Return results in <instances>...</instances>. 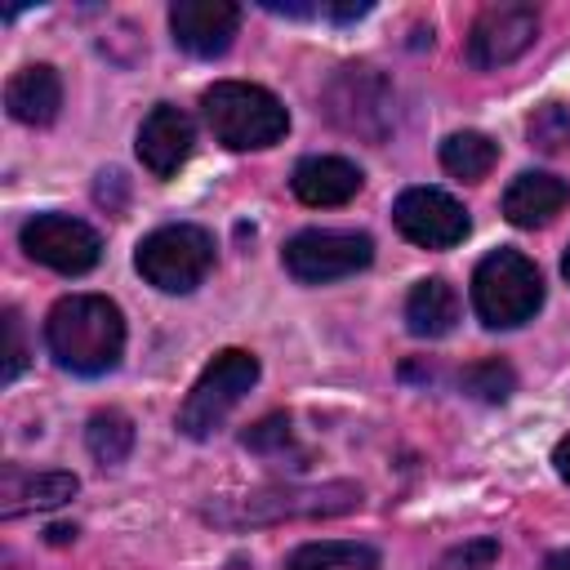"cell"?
Masks as SVG:
<instances>
[{"label":"cell","mask_w":570,"mask_h":570,"mask_svg":"<svg viewBox=\"0 0 570 570\" xmlns=\"http://www.w3.org/2000/svg\"><path fill=\"white\" fill-rule=\"evenodd\" d=\"M45 347L62 370L98 379L125 356V316L107 294H67L45 316Z\"/></svg>","instance_id":"6da1fadb"},{"label":"cell","mask_w":570,"mask_h":570,"mask_svg":"<svg viewBox=\"0 0 570 570\" xmlns=\"http://www.w3.org/2000/svg\"><path fill=\"white\" fill-rule=\"evenodd\" d=\"M200 111H205V125L209 134L232 147V151H263L272 142L285 138L289 129V111L285 102L263 89V85H249V80H218L200 94Z\"/></svg>","instance_id":"7a4b0ae2"},{"label":"cell","mask_w":570,"mask_h":570,"mask_svg":"<svg viewBox=\"0 0 570 570\" xmlns=\"http://www.w3.org/2000/svg\"><path fill=\"white\" fill-rule=\"evenodd\" d=\"M352 508H361V485L321 481V485H263V490L214 503L205 517L240 530V525H272V521H298V517H343Z\"/></svg>","instance_id":"3957f363"},{"label":"cell","mask_w":570,"mask_h":570,"mask_svg":"<svg viewBox=\"0 0 570 570\" xmlns=\"http://www.w3.org/2000/svg\"><path fill=\"white\" fill-rule=\"evenodd\" d=\"M472 307L490 330H517L543 307V276L521 249H490L472 272Z\"/></svg>","instance_id":"277c9868"},{"label":"cell","mask_w":570,"mask_h":570,"mask_svg":"<svg viewBox=\"0 0 570 570\" xmlns=\"http://www.w3.org/2000/svg\"><path fill=\"white\" fill-rule=\"evenodd\" d=\"M134 267L160 294H191L214 267V236L196 223H165L138 240Z\"/></svg>","instance_id":"5b68a950"},{"label":"cell","mask_w":570,"mask_h":570,"mask_svg":"<svg viewBox=\"0 0 570 570\" xmlns=\"http://www.w3.org/2000/svg\"><path fill=\"white\" fill-rule=\"evenodd\" d=\"M258 383V356L245 347H223L200 379L191 383V392L178 405V432L191 441L214 436V428H223V419L245 401V392Z\"/></svg>","instance_id":"8992f818"},{"label":"cell","mask_w":570,"mask_h":570,"mask_svg":"<svg viewBox=\"0 0 570 570\" xmlns=\"http://www.w3.org/2000/svg\"><path fill=\"white\" fill-rule=\"evenodd\" d=\"M285 272L298 285H330L343 276H356L374 263V240L365 232H330V227H307L285 240L281 249Z\"/></svg>","instance_id":"52a82bcc"},{"label":"cell","mask_w":570,"mask_h":570,"mask_svg":"<svg viewBox=\"0 0 570 570\" xmlns=\"http://www.w3.org/2000/svg\"><path fill=\"white\" fill-rule=\"evenodd\" d=\"M18 245L27 249V258H36L40 267L62 272V276H85L102 258V236L85 218H71L58 209L31 214L18 227Z\"/></svg>","instance_id":"ba28073f"},{"label":"cell","mask_w":570,"mask_h":570,"mask_svg":"<svg viewBox=\"0 0 570 570\" xmlns=\"http://www.w3.org/2000/svg\"><path fill=\"white\" fill-rule=\"evenodd\" d=\"M539 36V9L521 4V0H503V4H485L472 27H468V62L476 71H494L517 62Z\"/></svg>","instance_id":"9c48e42d"},{"label":"cell","mask_w":570,"mask_h":570,"mask_svg":"<svg viewBox=\"0 0 570 570\" xmlns=\"http://www.w3.org/2000/svg\"><path fill=\"white\" fill-rule=\"evenodd\" d=\"M392 223L419 249H450L472 232L468 209L441 187H405L392 205Z\"/></svg>","instance_id":"30bf717a"},{"label":"cell","mask_w":570,"mask_h":570,"mask_svg":"<svg viewBox=\"0 0 570 570\" xmlns=\"http://www.w3.org/2000/svg\"><path fill=\"white\" fill-rule=\"evenodd\" d=\"M240 27V9L232 0H174L169 4V31L174 45L191 58H223L232 49V36Z\"/></svg>","instance_id":"8fae6325"},{"label":"cell","mask_w":570,"mask_h":570,"mask_svg":"<svg viewBox=\"0 0 570 570\" xmlns=\"http://www.w3.org/2000/svg\"><path fill=\"white\" fill-rule=\"evenodd\" d=\"M191 147H196V129H191L187 111H178L169 102H156L142 116V125H138V160H142L147 174L174 178L187 165Z\"/></svg>","instance_id":"7c38bea8"},{"label":"cell","mask_w":570,"mask_h":570,"mask_svg":"<svg viewBox=\"0 0 570 570\" xmlns=\"http://www.w3.org/2000/svg\"><path fill=\"white\" fill-rule=\"evenodd\" d=\"M80 481L62 468L53 472H31L22 463H4L0 468V517L13 521L22 512H45V508H62L67 499H76Z\"/></svg>","instance_id":"4fadbf2b"},{"label":"cell","mask_w":570,"mask_h":570,"mask_svg":"<svg viewBox=\"0 0 570 570\" xmlns=\"http://www.w3.org/2000/svg\"><path fill=\"white\" fill-rule=\"evenodd\" d=\"M361 169L343 156H303L289 174V187L303 205L312 209H334V205H347L356 191H361Z\"/></svg>","instance_id":"5bb4252c"},{"label":"cell","mask_w":570,"mask_h":570,"mask_svg":"<svg viewBox=\"0 0 570 570\" xmlns=\"http://www.w3.org/2000/svg\"><path fill=\"white\" fill-rule=\"evenodd\" d=\"M570 200V183L548 169H525L503 191V218L512 227H543L552 223Z\"/></svg>","instance_id":"9a60e30c"},{"label":"cell","mask_w":570,"mask_h":570,"mask_svg":"<svg viewBox=\"0 0 570 570\" xmlns=\"http://www.w3.org/2000/svg\"><path fill=\"white\" fill-rule=\"evenodd\" d=\"M4 107L18 125H53L58 120V107H62V80L49 62H31L22 71L9 76L4 85Z\"/></svg>","instance_id":"2e32d148"},{"label":"cell","mask_w":570,"mask_h":570,"mask_svg":"<svg viewBox=\"0 0 570 570\" xmlns=\"http://www.w3.org/2000/svg\"><path fill=\"white\" fill-rule=\"evenodd\" d=\"M459 321V289L445 276H428L405 298V325L414 338H441Z\"/></svg>","instance_id":"e0dca14e"},{"label":"cell","mask_w":570,"mask_h":570,"mask_svg":"<svg viewBox=\"0 0 570 570\" xmlns=\"http://www.w3.org/2000/svg\"><path fill=\"white\" fill-rule=\"evenodd\" d=\"M285 570H379V548L356 539H307L285 557Z\"/></svg>","instance_id":"ac0fdd59"},{"label":"cell","mask_w":570,"mask_h":570,"mask_svg":"<svg viewBox=\"0 0 570 570\" xmlns=\"http://www.w3.org/2000/svg\"><path fill=\"white\" fill-rule=\"evenodd\" d=\"M494 160H499L494 138H485V134H476V129H459V134H450V138L441 142V165H445V174H454V178H463V183L485 178V174L494 169Z\"/></svg>","instance_id":"d6986e66"},{"label":"cell","mask_w":570,"mask_h":570,"mask_svg":"<svg viewBox=\"0 0 570 570\" xmlns=\"http://www.w3.org/2000/svg\"><path fill=\"white\" fill-rule=\"evenodd\" d=\"M85 445H89V454H94L102 468L125 463L129 450H134V423H129V414H120V410H98V414L89 419V428H85Z\"/></svg>","instance_id":"ffe728a7"},{"label":"cell","mask_w":570,"mask_h":570,"mask_svg":"<svg viewBox=\"0 0 570 570\" xmlns=\"http://www.w3.org/2000/svg\"><path fill=\"white\" fill-rule=\"evenodd\" d=\"M459 387L463 392H472L476 401H508L512 396V387H517V374H512V365L508 361H499V356H485V361H476V365H468L463 374H459Z\"/></svg>","instance_id":"44dd1931"},{"label":"cell","mask_w":570,"mask_h":570,"mask_svg":"<svg viewBox=\"0 0 570 570\" xmlns=\"http://www.w3.org/2000/svg\"><path fill=\"white\" fill-rule=\"evenodd\" d=\"M530 142L539 151H561L570 147V111L561 102H543L534 116H530Z\"/></svg>","instance_id":"7402d4cb"},{"label":"cell","mask_w":570,"mask_h":570,"mask_svg":"<svg viewBox=\"0 0 570 570\" xmlns=\"http://www.w3.org/2000/svg\"><path fill=\"white\" fill-rule=\"evenodd\" d=\"M240 445L254 450V454H285V450L294 445L289 419H285V414H267L263 423H254V428L240 436Z\"/></svg>","instance_id":"603a6c76"},{"label":"cell","mask_w":570,"mask_h":570,"mask_svg":"<svg viewBox=\"0 0 570 570\" xmlns=\"http://www.w3.org/2000/svg\"><path fill=\"white\" fill-rule=\"evenodd\" d=\"M22 370H27V338H22V316H18V307H4V370H0V379H4V383H13Z\"/></svg>","instance_id":"cb8c5ba5"},{"label":"cell","mask_w":570,"mask_h":570,"mask_svg":"<svg viewBox=\"0 0 570 570\" xmlns=\"http://www.w3.org/2000/svg\"><path fill=\"white\" fill-rule=\"evenodd\" d=\"M494 557H499V539H468L463 548H454L445 561H441V570H490L494 566Z\"/></svg>","instance_id":"d4e9b609"},{"label":"cell","mask_w":570,"mask_h":570,"mask_svg":"<svg viewBox=\"0 0 570 570\" xmlns=\"http://www.w3.org/2000/svg\"><path fill=\"white\" fill-rule=\"evenodd\" d=\"M365 13H370V0H361V4H325L321 9V18H330V22H356Z\"/></svg>","instance_id":"484cf974"},{"label":"cell","mask_w":570,"mask_h":570,"mask_svg":"<svg viewBox=\"0 0 570 570\" xmlns=\"http://www.w3.org/2000/svg\"><path fill=\"white\" fill-rule=\"evenodd\" d=\"M552 468H557V476L570 485V432H566V436L552 445Z\"/></svg>","instance_id":"4316f807"},{"label":"cell","mask_w":570,"mask_h":570,"mask_svg":"<svg viewBox=\"0 0 570 570\" xmlns=\"http://www.w3.org/2000/svg\"><path fill=\"white\" fill-rule=\"evenodd\" d=\"M543 570H570V548H557V552H548Z\"/></svg>","instance_id":"83f0119b"},{"label":"cell","mask_w":570,"mask_h":570,"mask_svg":"<svg viewBox=\"0 0 570 570\" xmlns=\"http://www.w3.org/2000/svg\"><path fill=\"white\" fill-rule=\"evenodd\" d=\"M561 276L570 281V249H566V258H561Z\"/></svg>","instance_id":"f1b7e54d"}]
</instances>
